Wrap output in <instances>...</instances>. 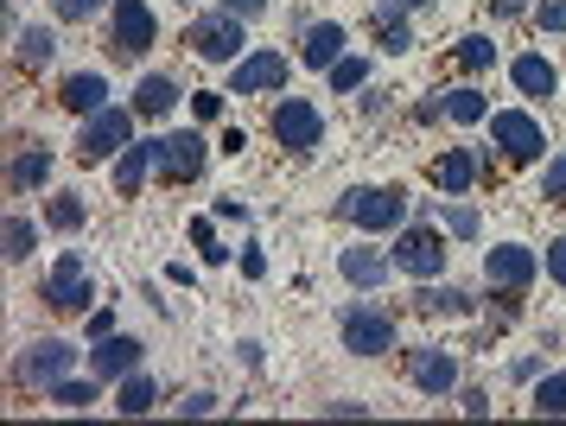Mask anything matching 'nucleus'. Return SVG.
Segmentation results:
<instances>
[{"label": "nucleus", "instance_id": "21", "mask_svg": "<svg viewBox=\"0 0 566 426\" xmlns=\"http://www.w3.org/2000/svg\"><path fill=\"white\" fill-rule=\"evenodd\" d=\"M413 305H420L427 319H471V312H478V300H471L464 287H433V280H420Z\"/></svg>", "mask_w": 566, "mask_h": 426}, {"label": "nucleus", "instance_id": "12", "mask_svg": "<svg viewBox=\"0 0 566 426\" xmlns=\"http://www.w3.org/2000/svg\"><path fill=\"white\" fill-rule=\"evenodd\" d=\"M541 274V261L528 242H496V249H484V280L490 287H503V293H528Z\"/></svg>", "mask_w": 566, "mask_h": 426}, {"label": "nucleus", "instance_id": "18", "mask_svg": "<svg viewBox=\"0 0 566 426\" xmlns=\"http://www.w3.org/2000/svg\"><path fill=\"white\" fill-rule=\"evenodd\" d=\"M57 102L71 108V115H96V108H108V76L103 71H71L64 76V90H57Z\"/></svg>", "mask_w": 566, "mask_h": 426}, {"label": "nucleus", "instance_id": "22", "mask_svg": "<svg viewBox=\"0 0 566 426\" xmlns=\"http://www.w3.org/2000/svg\"><path fill=\"white\" fill-rule=\"evenodd\" d=\"M147 173H154V141H128L122 159H115V191H122V198H140Z\"/></svg>", "mask_w": 566, "mask_h": 426}, {"label": "nucleus", "instance_id": "11", "mask_svg": "<svg viewBox=\"0 0 566 426\" xmlns=\"http://www.w3.org/2000/svg\"><path fill=\"white\" fill-rule=\"evenodd\" d=\"M134 141V115L128 108H96L83 115V134H77V159H108Z\"/></svg>", "mask_w": 566, "mask_h": 426}, {"label": "nucleus", "instance_id": "19", "mask_svg": "<svg viewBox=\"0 0 566 426\" xmlns=\"http://www.w3.org/2000/svg\"><path fill=\"white\" fill-rule=\"evenodd\" d=\"M478 173H484V159H478L471 147H446L439 153V166H433V178H439L446 198H464V191L478 185Z\"/></svg>", "mask_w": 566, "mask_h": 426}, {"label": "nucleus", "instance_id": "40", "mask_svg": "<svg viewBox=\"0 0 566 426\" xmlns=\"http://www.w3.org/2000/svg\"><path fill=\"white\" fill-rule=\"evenodd\" d=\"M217 407H223V402H217L210 388H198L191 402H179V414H185V420H205V414H217Z\"/></svg>", "mask_w": 566, "mask_h": 426}, {"label": "nucleus", "instance_id": "24", "mask_svg": "<svg viewBox=\"0 0 566 426\" xmlns=\"http://www.w3.org/2000/svg\"><path fill=\"white\" fill-rule=\"evenodd\" d=\"M13 58H20L27 71H45L57 58V32L52 25H20V32H13Z\"/></svg>", "mask_w": 566, "mask_h": 426}, {"label": "nucleus", "instance_id": "34", "mask_svg": "<svg viewBox=\"0 0 566 426\" xmlns=\"http://www.w3.org/2000/svg\"><path fill=\"white\" fill-rule=\"evenodd\" d=\"M452 58H459L464 71H490V64H496V45H490L484 32H471V39H459V51H452Z\"/></svg>", "mask_w": 566, "mask_h": 426}, {"label": "nucleus", "instance_id": "9", "mask_svg": "<svg viewBox=\"0 0 566 426\" xmlns=\"http://www.w3.org/2000/svg\"><path fill=\"white\" fill-rule=\"evenodd\" d=\"M205 134H191V127H179V134H159L154 141V173L166 178V185H185V178H198L205 173Z\"/></svg>", "mask_w": 566, "mask_h": 426}, {"label": "nucleus", "instance_id": "10", "mask_svg": "<svg viewBox=\"0 0 566 426\" xmlns=\"http://www.w3.org/2000/svg\"><path fill=\"white\" fill-rule=\"evenodd\" d=\"M490 141L510 153V159H541V153H547V127H541V115H528V108H496V115H490Z\"/></svg>", "mask_w": 566, "mask_h": 426}, {"label": "nucleus", "instance_id": "25", "mask_svg": "<svg viewBox=\"0 0 566 426\" xmlns=\"http://www.w3.org/2000/svg\"><path fill=\"white\" fill-rule=\"evenodd\" d=\"M172 108H179V83H172V76H140V83H134V115H172Z\"/></svg>", "mask_w": 566, "mask_h": 426}, {"label": "nucleus", "instance_id": "4", "mask_svg": "<svg viewBox=\"0 0 566 426\" xmlns=\"http://www.w3.org/2000/svg\"><path fill=\"white\" fill-rule=\"evenodd\" d=\"M45 305H52L57 319H83V312H96V280L83 268L77 249L57 254V268L45 274Z\"/></svg>", "mask_w": 566, "mask_h": 426}, {"label": "nucleus", "instance_id": "13", "mask_svg": "<svg viewBox=\"0 0 566 426\" xmlns=\"http://www.w3.org/2000/svg\"><path fill=\"white\" fill-rule=\"evenodd\" d=\"M408 382L420 388V395H452L459 388V356L439 351V344H420V351H408Z\"/></svg>", "mask_w": 566, "mask_h": 426}, {"label": "nucleus", "instance_id": "43", "mask_svg": "<svg viewBox=\"0 0 566 426\" xmlns=\"http://www.w3.org/2000/svg\"><path fill=\"white\" fill-rule=\"evenodd\" d=\"M108 331H115V312H108V305H96V312H90V344H96V337H108Z\"/></svg>", "mask_w": 566, "mask_h": 426}, {"label": "nucleus", "instance_id": "7", "mask_svg": "<svg viewBox=\"0 0 566 426\" xmlns=\"http://www.w3.org/2000/svg\"><path fill=\"white\" fill-rule=\"evenodd\" d=\"M154 39H159V20L147 0H115L108 7V51L115 58H147Z\"/></svg>", "mask_w": 566, "mask_h": 426}, {"label": "nucleus", "instance_id": "31", "mask_svg": "<svg viewBox=\"0 0 566 426\" xmlns=\"http://www.w3.org/2000/svg\"><path fill=\"white\" fill-rule=\"evenodd\" d=\"M325 76H332V96H350V90H363V83H369V58H337Z\"/></svg>", "mask_w": 566, "mask_h": 426}, {"label": "nucleus", "instance_id": "46", "mask_svg": "<svg viewBox=\"0 0 566 426\" xmlns=\"http://www.w3.org/2000/svg\"><path fill=\"white\" fill-rule=\"evenodd\" d=\"M325 414H332V420H337V414H344V420H363L369 407H363V402H325Z\"/></svg>", "mask_w": 566, "mask_h": 426}, {"label": "nucleus", "instance_id": "8", "mask_svg": "<svg viewBox=\"0 0 566 426\" xmlns=\"http://www.w3.org/2000/svg\"><path fill=\"white\" fill-rule=\"evenodd\" d=\"M268 127H274V141H281L286 153H300V159L325 147V115H318L306 96H281V102H274V122H268Z\"/></svg>", "mask_w": 566, "mask_h": 426}, {"label": "nucleus", "instance_id": "47", "mask_svg": "<svg viewBox=\"0 0 566 426\" xmlns=\"http://www.w3.org/2000/svg\"><path fill=\"white\" fill-rule=\"evenodd\" d=\"M510 376H515V382H535V376H541V363H535V356H515Z\"/></svg>", "mask_w": 566, "mask_h": 426}, {"label": "nucleus", "instance_id": "49", "mask_svg": "<svg viewBox=\"0 0 566 426\" xmlns=\"http://www.w3.org/2000/svg\"><path fill=\"white\" fill-rule=\"evenodd\" d=\"M522 13H528L522 0H496V20H522Z\"/></svg>", "mask_w": 566, "mask_h": 426}, {"label": "nucleus", "instance_id": "48", "mask_svg": "<svg viewBox=\"0 0 566 426\" xmlns=\"http://www.w3.org/2000/svg\"><path fill=\"white\" fill-rule=\"evenodd\" d=\"M459 402H464V414H490V395H484V388H464Z\"/></svg>", "mask_w": 566, "mask_h": 426}, {"label": "nucleus", "instance_id": "17", "mask_svg": "<svg viewBox=\"0 0 566 426\" xmlns=\"http://www.w3.org/2000/svg\"><path fill=\"white\" fill-rule=\"evenodd\" d=\"M344 45H350L344 20H318V25H306V39H300V58H306L312 71H332L337 58H344Z\"/></svg>", "mask_w": 566, "mask_h": 426}, {"label": "nucleus", "instance_id": "3", "mask_svg": "<svg viewBox=\"0 0 566 426\" xmlns=\"http://www.w3.org/2000/svg\"><path fill=\"white\" fill-rule=\"evenodd\" d=\"M185 45L198 51L205 64H242V13H230V7H217V13H198V20L185 25Z\"/></svg>", "mask_w": 566, "mask_h": 426}, {"label": "nucleus", "instance_id": "28", "mask_svg": "<svg viewBox=\"0 0 566 426\" xmlns=\"http://www.w3.org/2000/svg\"><path fill=\"white\" fill-rule=\"evenodd\" d=\"M159 402V388H154V376H140V370H134V376H122V388H115V407H122V414H147V407Z\"/></svg>", "mask_w": 566, "mask_h": 426}, {"label": "nucleus", "instance_id": "14", "mask_svg": "<svg viewBox=\"0 0 566 426\" xmlns=\"http://www.w3.org/2000/svg\"><path fill=\"white\" fill-rule=\"evenodd\" d=\"M268 90H286V58L281 51H249L230 76V96H268Z\"/></svg>", "mask_w": 566, "mask_h": 426}, {"label": "nucleus", "instance_id": "6", "mask_svg": "<svg viewBox=\"0 0 566 426\" xmlns=\"http://www.w3.org/2000/svg\"><path fill=\"white\" fill-rule=\"evenodd\" d=\"M446 236H439V224H413V229H395V268L413 280H439L446 274Z\"/></svg>", "mask_w": 566, "mask_h": 426}, {"label": "nucleus", "instance_id": "2", "mask_svg": "<svg viewBox=\"0 0 566 426\" xmlns=\"http://www.w3.org/2000/svg\"><path fill=\"white\" fill-rule=\"evenodd\" d=\"M337 337H344V351L350 356H388L395 351V337H401V325H395L388 305L350 300V305H337Z\"/></svg>", "mask_w": 566, "mask_h": 426}, {"label": "nucleus", "instance_id": "42", "mask_svg": "<svg viewBox=\"0 0 566 426\" xmlns=\"http://www.w3.org/2000/svg\"><path fill=\"white\" fill-rule=\"evenodd\" d=\"M413 122H420V127L446 122V96H427V102H420V108H413Z\"/></svg>", "mask_w": 566, "mask_h": 426}, {"label": "nucleus", "instance_id": "32", "mask_svg": "<svg viewBox=\"0 0 566 426\" xmlns=\"http://www.w3.org/2000/svg\"><path fill=\"white\" fill-rule=\"evenodd\" d=\"M376 39H382V51H388V58H401V51H413V32H408V20H401V13H376Z\"/></svg>", "mask_w": 566, "mask_h": 426}, {"label": "nucleus", "instance_id": "29", "mask_svg": "<svg viewBox=\"0 0 566 426\" xmlns=\"http://www.w3.org/2000/svg\"><path fill=\"white\" fill-rule=\"evenodd\" d=\"M45 224L64 229V236H77V229L90 224V210H83V191H57V198L45 204Z\"/></svg>", "mask_w": 566, "mask_h": 426}, {"label": "nucleus", "instance_id": "30", "mask_svg": "<svg viewBox=\"0 0 566 426\" xmlns=\"http://www.w3.org/2000/svg\"><path fill=\"white\" fill-rule=\"evenodd\" d=\"M0 242H7V261H13V268H20V261H32V249H39V229L27 224V217H7V229H0Z\"/></svg>", "mask_w": 566, "mask_h": 426}, {"label": "nucleus", "instance_id": "26", "mask_svg": "<svg viewBox=\"0 0 566 426\" xmlns=\"http://www.w3.org/2000/svg\"><path fill=\"white\" fill-rule=\"evenodd\" d=\"M490 115V102L478 83H459V90H446V122H459V127H478Z\"/></svg>", "mask_w": 566, "mask_h": 426}, {"label": "nucleus", "instance_id": "35", "mask_svg": "<svg viewBox=\"0 0 566 426\" xmlns=\"http://www.w3.org/2000/svg\"><path fill=\"white\" fill-rule=\"evenodd\" d=\"M541 198H547V204H566V153H554V159L541 166Z\"/></svg>", "mask_w": 566, "mask_h": 426}, {"label": "nucleus", "instance_id": "27", "mask_svg": "<svg viewBox=\"0 0 566 426\" xmlns=\"http://www.w3.org/2000/svg\"><path fill=\"white\" fill-rule=\"evenodd\" d=\"M96 370H90V376H64V382H52V388H45V395H52V407H64V414H77V407H96Z\"/></svg>", "mask_w": 566, "mask_h": 426}, {"label": "nucleus", "instance_id": "37", "mask_svg": "<svg viewBox=\"0 0 566 426\" xmlns=\"http://www.w3.org/2000/svg\"><path fill=\"white\" fill-rule=\"evenodd\" d=\"M57 7V20H96L103 7H115V0H52Z\"/></svg>", "mask_w": 566, "mask_h": 426}, {"label": "nucleus", "instance_id": "45", "mask_svg": "<svg viewBox=\"0 0 566 426\" xmlns=\"http://www.w3.org/2000/svg\"><path fill=\"white\" fill-rule=\"evenodd\" d=\"M217 7H230V13H242V20H255V13H268V0H217Z\"/></svg>", "mask_w": 566, "mask_h": 426}, {"label": "nucleus", "instance_id": "1", "mask_svg": "<svg viewBox=\"0 0 566 426\" xmlns=\"http://www.w3.org/2000/svg\"><path fill=\"white\" fill-rule=\"evenodd\" d=\"M337 217L357 224L363 236H395V229H408V191L401 185H350L337 198Z\"/></svg>", "mask_w": 566, "mask_h": 426}, {"label": "nucleus", "instance_id": "5", "mask_svg": "<svg viewBox=\"0 0 566 426\" xmlns=\"http://www.w3.org/2000/svg\"><path fill=\"white\" fill-rule=\"evenodd\" d=\"M77 376V344H64V337H39V344H27L20 351V363H13V382L20 388H52V382Z\"/></svg>", "mask_w": 566, "mask_h": 426}, {"label": "nucleus", "instance_id": "36", "mask_svg": "<svg viewBox=\"0 0 566 426\" xmlns=\"http://www.w3.org/2000/svg\"><path fill=\"white\" fill-rule=\"evenodd\" d=\"M439 217H446V229H452V236H464V242H471V236H478V210H471V204H446V210H439Z\"/></svg>", "mask_w": 566, "mask_h": 426}, {"label": "nucleus", "instance_id": "50", "mask_svg": "<svg viewBox=\"0 0 566 426\" xmlns=\"http://www.w3.org/2000/svg\"><path fill=\"white\" fill-rule=\"evenodd\" d=\"M382 13H408V7H427V0H376Z\"/></svg>", "mask_w": 566, "mask_h": 426}, {"label": "nucleus", "instance_id": "33", "mask_svg": "<svg viewBox=\"0 0 566 426\" xmlns=\"http://www.w3.org/2000/svg\"><path fill=\"white\" fill-rule=\"evenodd\" d=\"M535 414H566V370H554V376H541V388H535Z\"/></svg>", "mask_w": 566, "mask_h": 426}, {"label": "nucleus", "instance_id": "23", "mask_svg": "<svg viewBox=\"0 0 566 426\" xmlns=\"http://www.w3.org/2000/svg\"><path fill=\"white\" fill-rule=\"evenodd\" d=\"M510 76H515V90H522V96H554V90H560V71H554L541 51H522V58L510 64Z\"/></svg>", "mask_w": 566, "mask_h": 426}, {"label": "nucleus", "instance_id": "41", "mask_svg": "<svg viewBox=\"0 0 566 426\" xmlns=\"http://www.w3.org/2000/svg\"><path fill=\"white\" fill-rule=\"evenodd\" d=\"M191 108H198V122H217V115H223V90H198Z\"/></svg>", "mask_w": 566, "mask_h": 426}, {"label": "nucleus", "instance_id": "44", "mask_svg": "<svg viewBox=\"0 0 566 426\" xmlns=\"http://www.w3.org/2000/svg\"><path fill=\"white\" fill-rule=\"evenodd\" d=\"M242 274L261 280V274H268V254H261V249H242Z\"/></svg>", "mask_w": 566, "mask_h": 426}, {"label": "nucleus", "instance_id": "39", "mask_svg": "<svg viewBox=\"0 0 566 426\" xmlns=\"http://www.w3.org/2000/svg\"><path fill=\"white\" fill-rule=\"evenodd\" d=\"M535 25H541V32H566V0H541Z\"/></svg>", "mask_w": 566, "mask_h": 426}, {"label": "nucleus", "instance_id": "15", "mask_svg": "<svg viewBox=\"0 0 566 426\" xmlns=\"http://www.w3.org/2000/svg\"><path fill=\"white\" fill-rule=\"evenodd\" d=\"M140 351H147L140 337L108 331V337H96V344H90V370H96L103 382H122V376H134V370H140Z\"/></svg>", "mask_w": 566, "mask_h": 426}, {"label": "nucleus", "instance_id": "38", "mask_svg": "<svg viewBox=\"0 0 566 426\" xmlns=\"http://www.w3.org/2000/svg\"><path fill=\"white\" fill-rule=\"evenodd\" d=\"M541 268H547V280H554V287H566V236H554V242H547Z\"/></svg>", "mask_w": 566, "mask_h": 426}, {"label": "nucleus", "instance_id": "20", "mask_svg": "<svg viewBox=\"0 0 566 426\" xmlns=\"http://www.w3.org/2000/svg\"><path fill=\"white\" fill-rule=\"evenodd\" d=\"M45 178H52V147H39V141H32V147L13 153V166H7V191H13V198L39 191Z\"/></svg>", "mask_w": 566, "mask_h": 426}, {"label": "nucleus", "instance_id": "16", "mask_svg": "<svg viewBox=\"0 0 566 426\" xmlns=\"http://www.w3.org/2000/svg\"><path fill=\"white\" fill-rule=\"evenodd\" d=\"M388 268H395V249H337V274L350 280L357 293L388 287Z\"/></svg>", "mask_w": 566, "mask_h": 426}]
</instances>
